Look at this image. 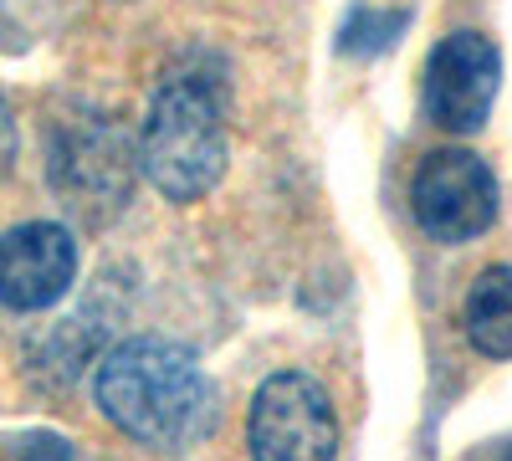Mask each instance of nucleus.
<instances>
[{
    "mask_svg": "<svg viewBox=\"0 0 512 461\" xmlns=\"http://www.w3.org/2000/svg\"><path fill=\"white\" fill-rule=\"evenodd\" d=\"M251 461H333L338 456V410L308 369H282L251 395L246 410Z\"/></svg>",
    "mask_w": 512,
    "mask_h": 461,
    "instance_id": "obj_4",
    "label": "nucleus"
},
{
    "mask_svg": "<svg viewBox=\"0 0 512 461\" xmlns=\"http://www.w3.org/2000/svg\"><path fill=\"white\" fill-rule=\"evenodd\" d=\"M400 31H405V16H400V11H390V16L354 11V16H349V26H344V36H338V47L369 57V52H384V47H390V41H395Z\"/></svg>",
    "mask_w": 512,
    "mask_h": 461,
    "instance_id": "obj_9",
    "label": "nucleus"
},
{
    "mask_svg": "<svg viewBox=\"0 0 512 461\" xmlns=\"http://www.w3.org/2000/svg\"><path fill=\"white\" fill-rule=\"evenodd\" d=\"M502 88V52L482 31H451L425 57L420 103L425 118L446 134H477Z\"/></svg>",
    "mask_w": 512,
    "mask_h": 461,
    "instance_id": "obj_6",
    "label": "nucleus"
},
{
    "mask_svg": "<svg viewBox=\"0 0 512 461\" xmlns=\"http://www.w3.org/2000/svg\"><path fill=\"white\" fill-rule=\"evenodd\" d=\"M77 282V236L62 221H21L0 231V308L47 313Z\"/></svg>",
    "mask_w": 512,
    "mask_h": 461,
    "instance_id": "obj_7",
    "label": "nucleus"
},
{
    "mask_svg": "<svg viewBox=\"0 0 512 461\" xmlns=\"http://www.w3.org/2000/svg\"><path fill=\"white\" fill-rule=\"evenodd\" d=\"M93 400L113 431L149 451H190L216 426L210 374L185 344L159 333H134L98 359Z\"/></svg>",
    "mask_w": 512,
    "mask_h": 461,
    "instance_id": "obj_1",
    "label": "nucleus"
},
{
    "mask_svg": "<svg viewBox=\"0 0 512 461\" xmlns=\"http://www.w3.org/2000/svg\"><path fill=\"white\" fill-rule=\"evenodd\" d=\"M497 461H512V441H507V446H502V456H497Z\"/></svg>",
    "mask_w": 512,
    "mask_h": 461,
    "instance_id": "obj_12",
    "label": "nucleus"
},
{
    "mask_svg": "<svg viewBox=\"0 0 512 461\" xmlns=\"http://www.w3.org/2000/svg\"><path fill=\"white\" fill-rule=\"evenodd\" d=\"M226 108L200 77H169L139 123V175L175 205L210 195L226 175Z\"/></svg>",
    "mask_w": 512,
    "mask_h": 461,
    "instance_id": "obj_2",
    "label": "nucleus"
},
{
    "mask_svg": "<svg viewBox=\"0 0 512 461\" xmlns=\"http://www.w3.org/2000/svg\"><path fill=\"white\" fill-rule=\"evenodd\" d=\"M461 328L477 354L512 359V267H487L461 308Z\"/></svg>",
    "mask_w": 512,
    "mask_h": 461,
    "instance_id": "obj_8",
    "label": "nucleus"
},
{
    "mask_svg": "<svg viewBox=\"0 0 512 461\" xmlns=\"http://www.w3.org/2000/svg\"><path fill=\"white\" fill-rule=\"evenodd\" d=\"M47 180L62 200V211L103 226L113 221L139 180V139H128L113 118H72L52 139Z\"/></svg>",
    "mask_w": 512,
    "mask_h": 461,
    "instance_id": "obj_3",
    "label": "nucleus"
},
{
    "mask_svg": "<svg viewBox=\"0 0 512 461\" xmlns=\"http://www.w3.org/2000/svg\"><path fill=\"white\" fill-rule=\"evenodd\" d=\"M16 461H72V441L52 431H31L16 441Z\"/></svg>",
    "mask_w": 512,
    "mask_h": 461,
    "instance_id": "obj_10",
    "label": "nucleus"
},
{
    "mask_svg": "<svg viewBox=\"0 0 512 461\" xmlns=\"http://www.w3.org/2000/svg\"><path fill=\"white\" fill-rule=\"evenodd\" d=\"M16 170V113H11V98L0 93V180Z\"/></svg>",
    "mask_w": 512,
    "mask_h": 461,
    "instance_id": "obj_11",
    "label": "nucleus"
},
{
    "mask_svg": "<svg viewBox=\"0 0 512 461\" xmlns=\"http://www.w3.org/2000/svg\"><path fill=\"white\" fill-rule=\"evenodd\" d=\"M410 211H415V226L441 246L477 241L497 221V180L487 170V159H477L472 149L425 154L410 180Z\"/></svg>",
    "mask_w": 512,
    "mask_h": 461,
    "instance_id": "obj_5",
    "label": "nucleus"
}]
</instances>
